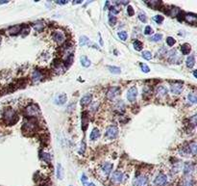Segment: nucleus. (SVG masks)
Instances as JSON below:
<instances>
[{
  "mask_svg": "<svg viewBox=\"0 0 197 186\" xmlns=\"http://www.w3.org/2000/svg\"><path fill=\"white\" fill-rule=\"evenodd\" d=\"M181 51L184 55H187L190 54V52L191 51V46L187 43H184L181 46Z\"/></svg>",
  "mask_w": 197,
  "mask_h": 186,
  "instance_id": "nucleus-22",
  "label": "nucleus"
},
{
  "mask_svg": "<svg viewBox=\"0 0 197 186\" xmlns=\"http://www.w3.org/2000/svg\"><path fill=\"white\" fill-rule=\"evenodd\" d=\"M21 29H22L21 25H15V26L10 27L9 29H8V33H9L10 35H18V33H20Z\"/></svg>",
  "mask_w": 197,
  "mask_h": 186,
  "instance_id": "nucleus-17",
  "label": "nucleus"
},
{
  "mask_svg": "<svg viewBox=\"0 0 197 186\" xmlns=\"http://www.w3.org/2000/svg\"><path fill=\"white\" fill-rule=\"evenodd\" d=\"M194 170V166L191 163H186L184 166V174L187 176H190V174L193 172Z\"/></svg>",
  "mask_w": 197,
  "mask_h": 186,
  "instance_id": "nucleus-19",
  "label": "nucleus"
},
{
  "mask_svg": "<svg viewBox=\"0 0 197 186\" xmlns=\"http://www.w3.org/2000/svg\"><path fill=\"white\" fill-rule=\"evenodd\" d=\"M179 14H180V10L178 9V8L172 7L171 10H169V15H172V17H177Z\"/></svg>",
  "mask_w": 197,
  "mask_h": 186,
  "instance_id": "nucleus-30",
  "label": "nucleus"
},
{
  "mask_svg": "<svg viewBox=\"0 0 197 186\" xmlns=\"http://www.w3.org/2000/svg\"><path fill=\"white\" fill-rule=\"evenodd\" d=\"M127 174L123 172L122 170H117L116 171L112 176V181L116 184H121L123 183L127 179Z\"/></svg>",
  "mask_w": 197,
  "mask_h": 186,
  "instance_id": "nucleus-5",
  "label": "nucleus"
},
{
  "mask_svg": "<svg viewBox=\"0 0 197 186\" xmlns=\"http://www.w3.org/2000/svg\"><path fill=\"white\" fill-rule=\"evenodd\" d=\"M127 13H128V15H130V17L134 15L135 12H134V10H133V7H132V6H128V8H127Z\"/></svg>",
  "mask_w": 197,
  "mask_h": 186,
  "instance_id": "nucleus-48",
  "label": "nucleus"
},
{
  "mask_svg": "<svg viewBox=\"0 0 197 186\" xmlns=\"http://www.w3.org/2000/svg\"><path fill=\"white\" fill-rule=\"evenodd\" d=\"M98 106H99V102H98V101L92 102V103L91 104V110H92V112H95V111L97 110Z\"/></svg>",
  "mask_w": 197,
  "mask_h": 186,
  "instance_id": "nucleus-40",
  "label": "nucleus"
},
{
  "mask_svg": "<svg viewBox=\"0 0 197 186\" xmlns=\"http://www.w3.org/2000/svg\"><path fill=\"white\" fill-rule=\"evenodd\" d=\"M88 116H87V113H83L82 114V128H83V130H86L87 129V126H88Z\"/></svg>",
  "mask_w": 197,
  "mask_h": 186,
  "instance_id": "nucleus-21",
  "label": "nucleus"
},
{
  "mask_svg": "<svg viewBox=\"0 0 197 186\" xmlns=\"http://www.w3.org/2000/svg\"><path fill=\"white\" fill-rule=\"evenodd\" d=\"M83 184H84V186H95V185H94V183H92V182H89V183L88 181H87V182L83 183Z\"/></svg>",
  "mask_w": 197,
  "mask_h": 186,
  "instance_id": "nucleus-51",
  "label": "nucleus"
},
{
  "mask_svg": "<svg viewBox=\"0 0 197 186\" xmlns=\"http://www.w3.org/2000/svg\"><path fill=\"white\" fill-rule=\"evenodd\" d=\"M138 96V89L136 87L130 88L127 92V99L131 102H134Z\"/></svg>",
  "mask_w": 197,
  "mask_h": 186,
  "instance_id": "nucleus-11",
  "label": "nucleus"
},
{
  "mask_svg": "<svg viewBox=\"0 0 197 186\" xmlns=\"http://www.w3.org/2000/svg\"><path fill=\"white\" fill-rule=\"evenodd\" d=\"M182 186H194V180L191 177H187L183 179Z\"/></svg>",
  "mask_w": 197,
  "mask_h": 186,
  "instance_id": "nucleus-27",
  "label": "nucleus"
},
{
  "mask_svg": "<svg viewBox=\"0 0 197 186\" xmlns=\"http://www.w3.org/2000/svg\"><path fill=\"white\" fill-rule=\"evenodd\" d=\"M141 71L143 72H145V74H148V72L150 71L149 67L147 66V65H145V64H141Z\"/></svg>",
  "mask_w": 197,
  "mask_h": 186,
  "instance_id": "nucleus-41",
  "label": "nucleus"
},
{
  "mask_svg": "<svg viewBox=\"0 0 197 186\" xmlns=\"http://www.w3.org/2000/svg\"><path fill=\"white\" fill-rule=\"evenodd\" d=\"M92 96L91 94L85 95L83 98L81 99V105L86 106V105H88V104H89L92 102Z\"/></svg>",
  "mask_w": 197,
  "mask_h": 186,
  "instance_id": "nucleus-20",
  "label": "nucleus"
},
{
  "mask_svg": "<svg viewBox=\"0 0 197 186\" xmlns=\"http://www.w3.org/2000/svg\"><path fill=\"white\" fill-rule=\"evenodd\" d=\"M37 129V121L35 118H28V121H26L23 124L22 130L25 134H33Z\"/></svg>",
  "mask_w": 197,
  "mask_h": 186,
  "instance_id": "nucleus-3",
  "label": "nucleus"
},
{
  "mask_svg": "<svg viewBox=\"0 0 197 186\" xmlns=\"http://www.w3.org/2000/svg\"><path fill=\"white\" fill-rule=\"evenodd\" d=\"M156 94H157L159 98H166L167 96V89L163 86H159L157 87V90H156Z\"/></svg>",
  "mask_w": 197,
  "mask_h": 186,
  "instance_id": "nucleus-15",
  "label": "nucleus"
},
{
  "mask_svg": "<svg viewBox=\"0 0 197 186\" xmlns=\"http://www.w3.org/2000/svg\"><path fill=\"white\" fill-rule=\"evenodd\" d=\"M57 4H61V5H64V4H67V0H59V1H55Z\"/></svg>",
  "mask_w": 197,
  "mask_h": 186,
  "instance_id": "nucleus-50",
  "label": "nucleus"
},
{
  "mask_svg": "<svg viewBox=\"0 0 197 186\" xmlns=\"http://www.w3.org/2000/svg\"><path fill=\"white\" fill-rule=\"evenodd\" d=\"M142 57L144 58V59H146V60H151V58H152V53H151L150 51L145 50V51L142 52Z\"/></svg>",
  "mask_w": 197,
  "mask_h": 186,
  "instance_id": "nucleus-36",
  "label": "nucleus"
},
{
  "mask_svg": "<svg viewBox=\"0 0 197 186\" xmlns=\"http://www.w3.org/2000/svg\"><path fill=\"white\" fill-rule=\"evenodd\" d=\"M70 186H71V185H70Z\"/></svg>",
  "mask_w": 197,
  "mask_h": 186,
  "instance_id": "nucleus-54",
  "label": "nucleus"
},
{
  "mask_svg": "<svg viewBox=\"0 0 197 186\" xmlns=\"http://www.w3.org/2000/svg\"><path fill=\"white\" fill-rule=\"evenodd\" d=\"M118 37H119L122 41H126L127 38H128V35H127V33L125 31H121V32L118 33Z\"/></svg>",
  "mask_w": 197,
  "mask_h": 186,
  "instance_id": "nucleus-38",
  "label": "nucleus"
},
{
  "mask_svg": "<svg viewBox=\"0 0 197 186\" xmlns=\"http://www.w3.org/2000/svg\"><path fill=\"white\" fill-rule=\"evenodd\" d=\"M120 92H121V90H120L119 87H117V86L111 87L108 90V92H107V95H106L107 99H110V100H113L120 94Z\"/></svg>",
  "mask_w": 197,
  "mask_h": 186,
  "instance_id": "nucleus-10",
  "label": "nucleus"
},
{
  "mask_svg": "<svg viewBox=\"0 0 197 186\" xmlns=\"http://www.w3.org/2000/svg\"><path fill=\"white\" fill-rule=\"evenodd\" d=\"M167 182H168V176L165 173H159L153 180L154 186H166Z\"/></svg>",
  "mask_w": 197,
  "mask_h": 186,
  "instance_id": "nucleus-7",
  "label": "nucleus"
},
{
  "mask_svg": "<svg viewBox=\"0 0 197 186\" xmlns=\"http://www.w3.org/2000/svg\"><path fill=\"white\" fill-rule=\"evenodd\" d=\"M149 177L144 173H138L133 179V186H148Z\"/></svg>",
  "mask_w": 197,
  "mask_h": 186,
  "instance_id": "nucleus-4",
  "label": "nucleus"
},
{
  "mask_svg": "<svg viewBox=\"0 0 197 186\" xmlns=\"http://www.w3.org/2000/svg\"><path fill=\"white\" fill-rule=\"evenodd\" d=\"M152 8H159L161 5V1H145Z\"/></svg>",
  "mask_w": 197,
  "mask_h": 186,
  "instance_id": "nucleus-32",
  "label": "nucleus"
},
{
  "mask_svg": "<svg viewBox=\"0 0 197 186\" xmlns=\"http://www.w3.org/2000/svg\"><path fill=\"white\" fill-rule=\"evenodd\" d=\"M99 136H100V132H99V129H97V128H93L92 129V133H91V140H92V141H95V140H97L98 138H99Z\"/></svg>",
  "mask_w": 197,
  "mask_h": 186,
  "instance_id": "nucleus-23",
  "label": "nucleus"
},
{
  "mask_svg": "<svg viewBox=\"0 0 197 186\" xmlns=\"http://www.w3.org/2000/svg\"><path fill=\"white\" fill-rule=\"evenodd\" d=\"M153 19H154V21L157 22V23L161 24V23L163 21V15H155V17L153 18Z\"/></svg>",
  "mask_w": 197,
  "mask_h": 186,
  "instance_id": "nucleus-42",
  "label": "nucleus"
},
{
  "mask_svg": "<svg viewBox=\"0 0 197 186\" xmlns=\"http://www.w3.org/2000/svg\"><path fill=\"white\" fill-rule=\"evenodd\" d=\"M187 99L190 100V102H191V103H196V101H197V99H196V95L195 94H188V96H187Z\"/></svg>",
  "mask_w": 197,
  "mask_h": 186,
  "instance_id": "nucleus-34",
  "label": "nucleus"
},
{
  "mask_svg": "<svg viewBox=\"0 0 197 186\" xmlns=\"http://www.w3.org/2000/svg\"><path fill=\"white\" fill-rule=\"evenodd\" d=\"M185 21L194 25V24H196L197 17H196V15H194V14H187L186 15H185Z\"/></svg>",
  "mask_w": 197,
  "mask_h": 186,
  "instance_id": "nucleus-16",
  "label": "nucleus"
},
{
  "mask_svg": "<svg viewBox=\"0 0 197 186\" xmlns=\"http://www.w3.org/2000/svg\"><path fill=\"white\" fill-rule=\"evenodd\" d=\"M193 75H194V77H197V74H196V71H193Z\"/></svg>",
  "mask_w": 197,
  "mask_h": 186,
  "instance_id": "nucleus-53",
  "label": "nucleus"
},
{
  "mask_svg": "<svg viewBox=\"0 0 197 186\" xmlns=\"http://www.w3.org/2000/svg\"><path fill=\"white\" fill-rule=\"evenodd\" d=\"M44 23L43 22H42V21H39V22H36L34 25H33V27H34V29L37 31V32H42V31H43V29H44Z\"/></svg>",
  "mask_w": 197,
  "mask_h": 186,
  "instance_id": "nucleus-25",
  "label": "nucleus"
},
{
  "mask_svg": "<svg viewBox=\"0 0 197 186\" xmlns=\"http://www.w3.org/2000/svg\"><path fill=\"white\" fill-rule=\"evenodd\" d=\"M67 95L61 94V95H59V96H56V99H55V103H56V104H59V105H63V104L65 103V101H67Z\"/></svg>",
  "mask_w": 197,
  "mask_h": 186,
  "instance_id": "nucleus-18",
  "label": "nucleus"
},
{
  "mask_svg": "<svg viewBox=\"0 0 197 186\" xmlns=\"http://www.w3.org/2000/svg\"><path fill=\"white\" fill-rule=\"evenodd\" d=\"M52 39L53 41H54L57 44H59V46H61V44H63L65 43V34L64 31L62 30H56L53 32L52 34Z\"/></svg>",
  "mask_w": 197,
  "mask_h": 186,
  "instance_id": "nucleus-8",
  "label": "nucleus"
},
{
  "mask_svg": "<svg viewBox=\"0 0 197 186\" xmlns=\"http://www.w3.org/2000/svg\"><path fill=\"white\" fill-rule=\"evenodd\" d=\"M3 120L8 125H13L18 121V117L13 108H7L3 113Z\"/></svg>",
  "mask_w": 197,
  "mask_h": 186,
  "instance_id": "nucleus-2",
  "label": "nucleus"
},
{
  "mask_svg": "<svg viewBox=\"0 0 197 186\" xmlns=\"http://www.w3.org/2000/svg\"><path fill=\"white\" fill-rule=\"evenodd\" d=\"M134 48L137 51H141L142 49V43H141V42L137 41V40H136V41L134 42Z\"/></svg>",
  "mask_w": 197,
  "mask_h": 186,
  "instance_id": "nucleus-31",
  "label": "nucleus"
},
{
  "mask_svg": "<svg viewBox=\"0 0 197 186\" xmlns=\"http://www.w3.org/2000/svg\"><path fill=\"white\" fill-rule=\"evenodd\" d=\"M153 33V29L150 27V26H146L145 29H144V34L145 35H150Z\"/></svg>",
  "mask_w": 197,
  "mask_h": 186,
  "instance_id": "nucleus-47",
  "label": "nucleus"
},
{
  "mask_svg": "<svg viewBox=\"0 0 197 186\" xmlns=\"http://www.w3.org/2000/svg\"><path fill=\"white\" fill-rule=\"evenodd\" d=\"M188 147H190V154L192 155H195L196 154V149H197V147H196V143L195 142H192L188 145Z\"/></svg>",
  "mask_w": 197,
  "mask_h": 186,
  "instance_id": "nucleus-29",
  "label": "nucleus"
},
{
  "mask_svg": "<svg viewBox=\"0 0 197 186\" xmlns=\"http://www.w3.org/2000/svg\"><path fill=\"white\" fill-rule=\"evenodd\" d=\"M8 2L9 1H7V0H2V1H0V5H1V4H7Z\"/></svg>",
  "mask_w": 197,
  "mask_h": 186,
  "instance_id": "nucleus-52",
  "label": "nucleus"
},
{
  "mask_svg": "<svg viewBox=\"0 0 197 186\" xmlns=\"http://www.w3.org/2000/svg\"><path fill=\"white\" fill-rule=\"evenodd\" d=\"M42 159L43 160H45L46 162H50V160H51V157H50V155L48 154V153H46V152H44L43 154H42Z\"/></svg>",
  "mask_w": 197,
  "mask_h": 186,
  "instance_id": "nucleus-46",
  "label": "nucleus"
},
{
  "mask_svg": "<svg viewBox=\"0 0 197 186\" xmlns=\"http://www.w3.org/2000/svg\"><path fill=\"white\" fill-rule=\"evenodd\" d=\"M116 109H117V110H121V111H123L124 110V104H123V102L122 101H118V103L116 104Z\"/></svg>",
  "mask_w": 197,
  "mask_h": 186,
  "instance_id": "nucleus-45",
  "label": "nucleus"
},
{
  "mask_svg": "<svg viewBox=\"0 0 197 186\" xmlns=\"http://www.w3.org/2000/svg\"><path fill=\"white\" fill-rule=\"evenodd\" d=\"M57 176H58L59 179H63V177H64L63 167H62L61 164H58V166H57Z\"/></svg>",
  "mask_w": 197,
  "mask_h": 186,
  "instance_id": "nucleus-28",
  "label": "nucleus"
},
{
  "mask_svg": "<svg viewBox=\"0 0 197 186\" xmlns=\"http://www.w3.org/2000/svg\"><path fill=\"white\" fill-rule=\"evenodd\" d=\"M113 170V164L110 162H105L103 164H100L97 168V176L102 180H105L108 179V176L111 175Z\"/></svg>",
  "mask_w": 197,
  "mask_h": 186,
  "instance_id": "nucleus-1",
  "label": "nucleus"
},
{
  "mask_svg": "<svg viewBox=\"0 0 197 186\" xmlns=\"http://www.w3.org/2000/svg\"><path fill=\"white\" fill-rule=\"evenodd\" d=\"M171 93L173 95L178 96L181 94V92L183 91V84L180 82H175L174 84H171Z\"/></svg>",
  "mask_w": 197,
  "mask_h": 186,
  "instance_id": "nucleus-12",
  "label": "nucleus"
},
{
  "mask_svg": "<svg viewBox=\"0 0 197 186\" xmlns=\"http://www.w3.org/2000/svg\"><path fill=\"white\" fill-rule=\"evenodd\" d=\"M24 113H25V116L28 117V118H35L38 117L40 115V109L37 106L36 104H30L25 108L24 110Z\"/></svg>",
  "mask_w": 197,
  "mask_h": 186,
  "instance_id": "nucleus-6",
  "label": "nucleus"
},
{
  "mask_svg": "<svg viewBox=\"0 0 197 186\" xmlns=\"http://www.w3.org/2000/svg\"><path fill=\"white\" fill-rule=\"evenodd\" d=\"M109 22L112 26H114V24L116 23V18L114 17V15H113L112 14H110V15H109Z\"/></svg>",
  "mask_w": 197,
  "mask_h": 186,
  "instance_id": "nucleus-37",
  "label": "nucleus"
},
{
  "mask_svg": "<svg viewBox=\"0 0 197 186\" xmlns=\"http://www.w3.org/2000/svg\"><path fill=\"white\" fill-rule=\"evenodd\" d=\"M162 38H163L162 34H156V35L153 36V37L150 38V41H152V42H159V41H161Z\"/></svg>",
  "mask_w": 197,
  "mask_h": 186,
  "instance_id": "nucleus-35",
  "label": "nucleus"
},
{
  "mask_svg": "<svg viewBox=\"0 0 197 186\" xmlns=\"http://www.w3.org/2000/svg\"><path fill=\"white\" fill-rule=\"evenodd\" d=\"M31 78H32L33 82H34V83H38V82L42 81V80L43 79V74H42V71L36 70V71H34L32 72Z\"/></svg>",
  "mask_w": 197,
  "mask_h": 186,
  "instance_id": "nucleus-13",
  "label": "nucleus"
},
{
  "mask_svg": "<svg viewBox=\"0 0 197 186\" xmlns=\"http://www.w3.org/2000/svg\"><path fill=\"white\" fill-rule=\"evenodd\" d=\"M108 68H109V71L112 72V74H120V71H121V70L119 68H117V67H112V66H109L108 67Z\"/></svg>",
  "mask_w": 197,
  "mask_h": 186,
  "instance_id": "nucleus-33",
  "label": "nucleus"
},
{
  "mask_svg": "<svg viewBox=\"0 0 197 186\" xmlns=\"http://www.w3.org/2000/svg\"><path fill=\"white\" fill-rule=\"evenodd\" d=\"M118 134V128L116 125H110V126L107 127V130H106V133H105V137L106 139H109V140H112V139H114L117 136Z\"/></svg>",
  "mask_w": 197,
  "mask_h": 186,
  "instance_id": "nucleus-9",
  "label": "nucleus"
},
{
  "mask_svg": "<svg viewBox=\"0 0 197 186\" xmlns=\"http://www.w3.org/2000/svg\"><path fill=\"white\" fill-rule=\"evenodd\" d=\"M80 62L82 64V66L85 67V68H88L91 66V61H89V59L87 57V56H82V57L80 58Z\"/></svg>",
  "mask_w": 197,
  "mask_h": 186,
  "instance_id": "nucleus-24",
  "label": "nucleus"
},
{
  "mask_svg": "<svg viewBox=\"0 0 197 186\" xmlns=\"http://www.w3.org/2000/svg\"><path fill=\"white\" fill-rule=\"evenodd\" d=\"M194 65H195V58L193 55H190V57H187V68H193Z\"/></svg>",
  "mask_w": 197,
  "mask_h": 186,
  "instance_id": "nucleus-26",
  "label": "nucleus"
},
{
  "mask_svg": "<svg viewBox=\"0 0 197 186\" xmlns=\"http://www.w3.org/2000/svg\"><path fill=\"white\" fill-rule=\"evenodd\" d=\"M166 43H167V46H174V43H175V40H174V38H172V37H168V38H166Z\"/></svg>",
  "mask_w": 197,
  "mask_h": 186,
  "instance_id": "nucleus-43",
  "label": "nucleus"
},
{
  "mask_svg": "<svg viewBox=\"0 0 197 186\" xmlns=\"http://www.w3.org/2000/svg\"><path fill=\"white\" fill-rule=\"evenodd\" d=\"M138 18H139V21H142V22H146V21H147L146 15L143 13V12H141V13L138 14Z\"/></svg>",
  "mask_w": 197,
  "mask_h": 186,
  "instance_id": "nucleus-39",
  "label": "nucleus"
},
{
  "mask_svg": "<svg viewBox=\"0 0 197 186\" xmlns=\"http://www.w3.org/2000/svg\"><path fill=\"white\" fill-rule=\"evenodd\" d=\"M111 12H112L113 14H118L119 13V9H118L116 6H113V7H111Z\"/></svg>",
  "mask_w": 197,
  "mask_h": 186,
  "instance_id": "nucleus-49",
  "label": "nucleus"
},
{
  "mask_svg": "<svg viewBox=\"0 0 197 186\" xmlns=\"http://www.w3.org/2000/svg\"><path fill=\"white\" fill-rule=\"evenodd\" d=\"M80 44H81V46H92V47H93V48H95V49H99L96 44L92 43L87 37H85V36L81 37V39H80Z\"/></svg>",
  "mask_w": 197,
  "mask_h": 186,
  "instance_id": "nucleus-14",
  "label": "nucleus"
},
{
  "mask_svg": "<svg viewBox=\"0 0 197 186\" xmlns=\"http://www.w3.org/2000/svg\"><path fill=\"white\" fill-rule=\"evenodd\" d=\"M29 31H30V29H29V27H27V26H22V29H21V33H22V36L24 37V36H26L27 34H29Z\"/></svg>",
  "mask_w": 197,
  "mask_h": 186,
  "instance_id": "nucleus-44",
  "label": "nucleus"
}]
</instances>
